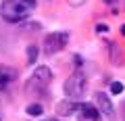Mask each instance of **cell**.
<instances>
[{
    "label": "cell",
    "instance_id": "12",
    "mask_svg": "<svg viewBox=\"0 0 125 121\" xmlns=\"http://www.w3.org/2000/svg\"><path fill=\"white\" fill-rule=\"evenodd\" d=\"M96 29H98V32H106L108 27H106V25H102V23H100V25H98V27H96Z\"/></svg>",
    "mask_w": 125,
    "mask_h": 121
},
{
    "label": "cell",
    "instance_id": "14",
    "mask_svg": "<svg viewBox=\"0 0 125 121\" xmlns=\"http://www.w3.org/2000/svg\"><path fill=\"white\" fill-rule=\"evenodd\" d=\"M48 121H56V119H48Z\"/></svg>",
    "mask_w": 125,
    "mask_h": 121
},
{
    "label": "cell",
    "instance_id": "15",
    "mask_svg": "<svg viewBox=\"0 0 125 121\" xmlns=\"http://www.w3.org/2000/svg\"><path fill=\"white\" fill-rule=\"evenodd\" d=\"M0 121H2V117H0Z\"/></svg>",
    "mask_w": 125,
    "mask_h": 121
},
{
    "label": "cell",
    "instance_id": "9",
    "mask_svg": "<svg viewBox=\"0 0 125 121\" xmlns=\"http://www.w3.org/2000/svg\"><path fill=\"white\" fill-rule=\"evenodd\" d=\"M36 58H38V46L36 44H31V46H27V63H36Z\"/></svg>",
    "mask_w": 125,
    "mask_h": 121
},
{
    "label": "cell",
    "instance_id": "6",
    "mask_svg": "<svg viewBox=\"0 0 125 121\" xmlns=\"http://www.w3.org/2000/svg\"><path fill=\"white\" fill-rule=\"evenodd\" d=\"M96 102H98V111L102 113L104 117H108V119H111L113 115H115V109H113V102H111V98H108L106 94H104V92H98V94H96Z\"/></svg>",
    "mask_w": 125,
    "mask_h": 121
},
{
    "label": "cell",
    "instance_id": "4",
    "mask_svg": "<svg viewBox=\"0 0 125 121\" xmlns=\"http://www.w3.org/2000/svg\"><path fill=\"white\" fill-rule=\"evenodd\" d=\"M50 79H52V73H50L48 67H38L36 71H33V75L29 77V88H33V86H40V88H44V86L50 84Z\"/></svg>",
    "mask_w": 125,
    "mask_h": 121
},
{
    "label": "cell",
    "instance_id": "10",
    "mask_svg": "<svg viewBox=\"0 0 125 121\" xmlns=\"http://www.w3.org/2000/svg\"><path fill=\"white\" fill-rule=\"evenodd\" d=\"M42 113H44V107L42 104H29L27 107V115H31V117H40Z\"/></svg>",
    "mask_w": 125,
    "mask_h": 121
},
{
    "label": "cell",
    "instance_id": "5",
    "mask_svg": "<svg viewBox=\"0 0 125 121\" xmlns=\"http://www.w3.org/2000/svg\"><path fill=\"white\" fill-rule=\"evenodd\" d=\"M77 113H79V121H100V111L94 107V104L81 102Z\"/></svg>",
    "mask_w": 125,
    "mask_h": 121
},
{
    "label": "cell",
    "instance_id": "8",
    "mask_svg": "<svg viewBox=\"0 0 125 121\" xmlns=\"http://www.w3.org/2000/svg\"><path fill=\"white\" fill-rule=\"evenodd\" d=\"M15 79H17V71H15L13 67L0 65V92L6 90V86H9L10 81H15Z\"/></svg>",
    "mask_w": 125,
    "mask_h": 121
},
{
    "label": "cell",
    "instance_id": "2",
    "mask_svg": "<svg viewBox=\"0 0 125 121\" xmlns=\"http://www.w3.org/2000/svg\"><path fill=\"white\" fill-rule=\"evenodd\" d=\"M67 42H69L67 32H52L44 38V52L46 54H56L67 46Z\"/></svg>",
    "mask_w": 125,
    "mask_h": 121
},
{
    "label": "cell",
    "instance_id": "3",
    "mask_svg": "<svg viewBox=\"0 0 125 121\" xmlns=\"http://www.w3.org/2000/svg\"><path fill=\"white\" fill-rule=\"evenodd\" d=\"M65 94H67L69 98H73V100L81 98V96L85 94V77H83V73H73V75L65 81Z\"/></svg>",
    "mask_w": 125,
    "mask_h": 121
},
{
    "label": "cell",
    "instance_id": "1",
    "mask_svg": "<svg viewBox=\"0 0 125 121\" xmlns=\"http://www.w3.org/2000/svg\"><path fill=\"white\" fill-rule=\"evenodd\" d=\"M36 9V0H4L0 4V15L9 23H19L31 15Z\"/></svg>",
    "mask_w": 125,
    "mask_h": 121
},
{
    "label": "cell",
    "instance_id": "11",
    "mask_svg": "<svg viewBox=\"0 0 125 121\" xmlns=\"http://www.w3.org/2000/svg\"><path fill=\"white\" fill-rule=\"evenodd\" d=\"M111 92L113 94H121V92H123V84H121V81H113L111 84Z\"/></svg>",
    "mask_w": 125,
    "mask_h": 121
},
{
    "label": "cell",
    "instance_id": "7",
    "mask_svg": "<svg viewBox=\"0 0 125 121\" xmlns=\"http://www.w3.org/2000/svg\"><path fill=\"white\" fill-rule=\"evenodd\" d=\"M77 111H79V102H77V100H73V98H69V100H61V102L56 104V113H58L61 117L75 115Z\"/></svg>",
    "mask_w": 125,
    "mask_h": 121
},
{
    "label": "cell",
    "instance_id": "13",
    "mask_svg": "<svg viewBox=\"0 0 125 121\" xmlns=\"http://www.w3.org/2000/svg\"><path fill=\"white\" fill-rule=\"evenodd\" d=\"M121 33H123V36H125V25H121Z\"/></svg>",
    "mask_w": 125,
    "mask_h": 121
}]
</instances>
